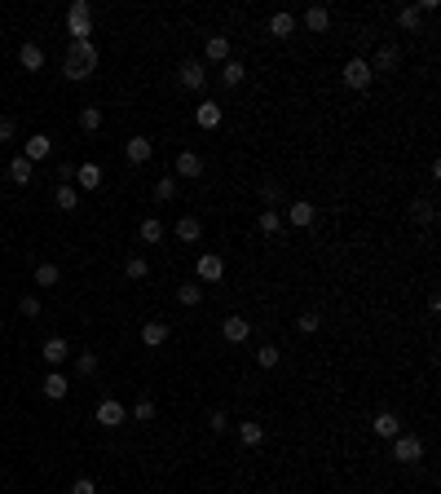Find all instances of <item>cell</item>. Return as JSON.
Segmentation results:
<instances>
[{
  "label": "cell",
  "mask_w": 441,
  "mask_h": 494,
  "mask_svg": "<svg viewBox=\"0 0 441 494\" xmlns=\"http://www.w3.org/2000/svg\"><path fill=\"white\" fill-rule=\"evenodd\" d=\"M18 309H22V318H40V300H35V296H22Z\"/></svg>",
  "instance_id": "cell-45"
},
{
  "label": "cell",
  "mask_w": 441,
  "mask_h": 494,
  "mask_svg": "<svg viewBox=\"0 0 441 494\" xmlns=\"http://www.w3.org/2000/svg\"><path fill=\"white\" fill-rule=\"evenodd\" d=\"M291 31H296V18L291 14H273L269 18V35H273V40H287Z\"/></svg>",
  "instance_id": "cell-30"
},
{
  "label": "cell",
  "mask_w": 441,
  "mask_h": 494,
  "mask_svg": "<svg viewBox=\"0 0 441 494\" xmlns=\"http://www.w3.org/2000/svg\"><path fill=\"white\" fill-rule=\"evenodd\" d=\"M177 80H181V89L199 93V89H204V80H208V71H204V62H199V58H186V62L177 67Z\"/></svg>",
  "instance_id": "cell-5"
},
{
  "label": "cell",
  "mask_w": 441,
  "mask_h": 494,
  "mask_svg": "<svg viewBox=\"0 0 441 494\" xmlns=\"http://www.w3.org/2000/svg\"><path fill=\"white\" fill-rule=\"evenodd\" d=\"M243 76H247L243 62H234V58H230V62H221V84H225V89H238V84H243Z\"/></svg>",
  "instance_id": "cell-31"
},
{
  "label": "cell",
  "mask_w": 441,
  "mask_h": 494,
  "mask_svg": "<svg viewBox=\"0 0 441 494\" xmlns=\"http://www.w3.org/2000/svg\"><path fill=\"white\" fill-rule=\"evenodd\" d=\"M53 203H57L62 212H75V208H80V190H75V186H62V182H57V190H53Z\"/></svg>",
  "instance_id": "cell-26"
},
{
  "label": "cell",
  "mask_w": 441,
  "mask_h": 494,
  "mask_svg": "<svg viewBox=\"0 0 441 494\" xmlns=\"http://www.w3.org/2000/svg\"><path fill=\"white\" fill-rule=\"evenodd\" d=\"M411 221L433 225V221H437V203H433V199H415V203H411Z\"/></svg>",
  "instance_id": "cell-27"
},
{
  "label": "cell",
  "mask_w": 441,
  "mask_h": 494,
  "mask_svg": "<svg viewBox=\"0 0 441 494\" xmlns=\"http://www.w3.org/2000/svg\"><path fill=\"white\" fill-rule=\"evenodd\" d=\"M71 494H98V481H93V477H80L75 486H71Z\"/></svg>",
  "instance_id": "cell-46"
},
{
  "label": "cell",
  "mask_w": 441,
  "mask_h": 494,
  "mask_svg": "<svg viewBox=\"0 0 441 494\" xmlns=\"http://www.w3.org/2000/svg\"><path fill=\"white\" fill-rule=\"evenodd\" d=\"M102 177H106V173H102L98 164H80V168H75V190H98Z\"/></svg>",
  "instance_id": "cell-15"
},
{
  "label": "cell",
  "mask_w": 441,
  "mask_h": 494,
  "mask_svg": "<svg viewBox=\"0 0 441 494\" xmlns=\"http://www.w3.org/2000/svg\"><path fill=\"white\" fill-rule=\"evenodd\" d=\"M133 419H137V424H150V419H154V402H150V397H137Z\"/></svg>",
  "instance_id": "cell-39"
},
{
  "label": "cell",
  "mask_w": 441,
  "mask_h": 494,
  "mask_svg": "<svg viewBox=\"0 0 441 494\" xmlns=\"http://www.w3.org/2000/svg\"><path fill=\"white\" fill-rule=\"evenodd\" d=\"M204 53H208V62H230V40H225V35H212L204 44Z\"/></svg>",
  "instance_id": "cell-28"
},
{
  "label": "cell",
  "mask_w": 441,
  "mask_h": 494,
  "mask_svg": "<svg viewBox=\"0 0 441 494\" xmlns=\"http://www.w3.org/2000/svg\"><path fill=\"white\" fill-rule=\"evenodd\" d=\"M124 274H128V279H146V274H150V265L141 261V256H128V265H124Z\"/></svg>",
  "instance_id": "cell-40"
},
{
  "label": "cell",
  "mask_w": 441,
  "mask_h": 494,
  "mask_svg": "<svg viewBox=\"0 0 441 494\" xmlns=\"http://www.w3.org/2000/svg\"><path fill=\"white\" fill-rule=\"evenodd\" d=\"M141 243H163V221L159 216H146V221H141Z\"/></svg>",
  "instance_id": "cell-32"
},
{
  "label": "cell",
  "mask_w": 441,
  "mask_h": 494,
  "mask_svg": "<svg viewBox=\"0 0 441 494\" xmlns=\"http://www.w3.org/2000/svg\"><path fill=\"white\" fill-rule=\"evenodd\" d=\"M80 128H84V132H98V128H102V106H84V111H80Z\"/></svg>",
  "instance_id": "cell-37"
},
{
  "label": "cell",
  "mask_w": 441,
  "mask_h": 494,
  "mask_svg": "<svg viewBox=\"0 0 441 494\" xmlns=\"http://www.w3.org/2000/svg\"><path fill=\"white\" fill-rule=\"evenodd\" d=\"M318 327H323V313H314V309H305L300 318H296V331H300V335H314Z\"/></svg>",
  "instance_id": "cell-35"
},
{
  "label": "cell",
  "mask_w": 441,
  "mask_h": 494,
  "mask_svg": "<svg viewBox=\"0 0 441 494\" xmlns=\"http://www.w3.org/2000/svg\"><path fill=\"white\" fill-rule=\"evenodd\" d=\"M57 283H62V270H57L53 261L35 265V287H57Z\"/></svg>",
  "instance_id": "cell-29"
},
{
  "label": "cell",
  "mask_w": 441,
  "mask_h": 494,
  "mask_svg": "<svg viewBox=\"0 0 441 494\" xmlns=\"http://www.w3.org/2000/svg\"><path fill=\"white\" fill-rule=\"evenodd\" d=\"M40 393L49 397V402H62V397L71 393V384H66L62 371H49V376H44V389H40Z\"/></svg>",
  "instance_id": "cell-16"
},
{
  "label": "cell",
  "mask_w": 441,
  "mask_h": 494,
  "mask_svg": "<svg viewBox=\"0 0 441 494\" xmlns=\"http://www.w3.org/2000/svg\"><path fill=\"white\" fill-rule=\"evenodd\" d=\"M49 150H53V141L44 137V132H35V137H27V150H22V159L40 164V159H49Z\"/></svg>",
  "instance_id": "cell-18"
},
{
  "label": "cell",
  "mask_w": 441,
  "mask_h": 494,
  "mask_svg": "<svg viewBox=\"0 0 441 494\" xmlns=\"http://www.w3.org/2000/svg\"><path fill=\"white\" fill-rule=\"evenodd\" d=\"M75 371H80V376H98V353H80Z\"/></svg>",
  "instance_id": "cell-41"
},
{
  "label": "cell",
  "mask_w": 441,
  "mask_h": 494,
  "mask_svg": "<svg viewBox=\"0 0 441 494\" xmlns=\"http://www.w3.org/2000/svg\"><path fill=\"white\" fill-rule=\"evenodd\" d=\"M177 177H204V159L195 150H181L177 155Z\"/></svg>",
  "instance_id": "cell-21"
},
{
  "label": "cell",
  "mask_w": 441,
  "mask_h": 494,
  "mask_svg": "<svg viewBox=\"0 0 441 494\" xmlns=\"http://www.w3.org/2000/svg\"><path fill=\"white\" fill-rule=\"evenodd\" d=\"M163 340H168V322H159V318H150L146 327H141V344H150V349H159Z\"/></svg>",
  "instance_id": "cell-22"
},
{
  "label": "cell",
  "mask_w": 441,
  "mask_h": 494,
  "mask_svg": "<svg viewBox=\"0 0 441 494\" xmlns=\"http://www.w3.org/2000/svg\"><path fill=\"white\" fill-rule=\"evenodd\" d=\"M420 18H424L420 5H402V9H397V27H402V31H415V27H420Z\"/></svg>",
  "instance_id": "cell-34"
},
{
  "label": "cell",
  "mask_w": 441,
  "mask_h": 494,
  "mask_svg": "<svg viewBox=\"0 0 441 494\" xmlns=\"http://www.w3.org/2000/svg\"><path fill=\"white\" fill-rule=\"evenodd\" d=\"M177 195V182H172V177H159V182H154V199H163V203H168Z\"/></svg>",
  "instance_id": "cell-42"
},
{
  "label": "cell",
  "mask_w": 441,
  "mask_h": 494,
  "mask_svg": "<svg viewBox=\"0 0 441 494\" xmlns=\"http://www.w3.org/2000/svg\"><path fill=\"white\" fill-rule=\"evenodd\" d=\"M18 62H22V71H44V49L27 40V44L18 49Z\"/></svg>",
  "instance_id": "cell-20"
},
{
  "label": "cell",
  "mask_w": 441,
  "mask_h": 494,
  "mask_svg": "<svg viewBox=\"0 0 441 494\" xmlns=\"http://www.w3.org/2000/svg\"><path fill=\"white\" fill-rule=\"evenodd\" d=\"M260 203H265L269 212H278L282 203H287V190H282V182H260Z\"/></svg>",
  "instance_id": "cell-13"
},
{
  "label": "cell",
  "mask_w": 441,
  "mask_h": 494,
  "mask_svg": "<svg viewBox=\"0 0 441 494\" xmlns=\"http://www.w3.org/2000/svg\"><path fill=\"white\" fill-rule=\"evenodd\" d=\"M393 459L397 464H420L424 459V441L411 437V432H397V437H393Z\"/></svg>",
  "instance_id": "cell-4"
},
{
  "label": "cell",
  "mask_w": 441,
  "mask_h": 494,
  "mask_svg": "<svg viewBox=\"0 0 441 494\" xmlns=\"http://www.w3.org/2000/svg\"><path fill=\"white\" fill-rule=\"evenodd\" d=\"M238 441L256 450V446L265 441V428H260V419H243V424H238Z\"/></svg>",
  "instance_id": "cell-24"
},
{
  "label": "cell",
  "mask_w": 441,
  "mask_h": 494,
  "mask_svg": "<svg viewBox=\"0 0 441 494\" xmlns=\"http://www.w3.org/2000/svg\"><path fill=\"white\" fill-rule=\"evenodd\" d=\"M256 230H260V234H278V230H282V216H278V212H269V208H265V212H260V216H256Z\"/></svg>",
  "instance_id": "cell-36"
},
{
  "label": "cell",
  "mask_w": 441,
  "mask_h": 494,
  "mask_svg": "<svg viewBox=\"0 0 441 494\" xmlns=\"http://www.w3.org/2000/svg\"><path fill=\"white\" fill-rule=\"evenodd\" d=\"M208 428H212V432H230V415H225V411H212V415H208Z\"/></svg>",
  "instance_id": "cell-44"
},
{
  "label": "cell",
  "mask_w": 441,
  "mask_h": 494,
  "mask_svg": "<svg viewBox=\"0 0 441 494\" xmlns=\"http://www.w3.org/2000/svg\"><path fill=\"white\" fill-rule=\"evenodd\" d=\"M371 428H375V437H384V441H393L402 432V419L393 415V411H379L375 419H371Z\"/></svg>",
  "instance_id": "cell-12"
},
{
  "label": "cell",
  "mask_w": 441,
  "mask_h": 494,
  "mask_svg": "<svg viewBox=\"0 0 441 494\" xmlns=\"http://www.w3.org/2000/svg\"><path fill=\"white\" fill-rule=\"evenodd\" d=\"M221 119H225V115H221L217 102H204V106L195 111V124H199V128H221Z\"/></svg>",
  "instance_id": "cell-25"
},
{
  "label": "cell",
  "mask_w": 441,
  "mask_h": 494,
  "mask_svg": "<svg viewBox=\"0 0 441 494\" xmlns=\"http://www.w3.org/2000/svg\"><path fill=\"white\" fill-rule=\"evenodd\" d=\"M177 238H181V243H199V238H204V221H199L195 212L181 216V221H177Z\"/></svg>",
  "instance_id": "cell-17"
},
{
  "label": "cell",
  "mask_w": 441,
  "mask_h": 494,
  "mask_svg": "<svg viewBox=\"0 0 441 494\" xmlns=\"http://www.w3.org/2000/svg\"><path fill=\"white\" fill-rule=\"evenodd\" d=\"M9 182H14V186H31L35 182V164L22 159V155H18V159H9Z\"/></svg>",
  "instance_id": "cell-14"
},
{
  "label": "cell",
  "mask_w": 441,
  "mask_h": 494,
  "mask_svg": "<svg viewBox=\"0 0 441 494\" xmlns=\"http://www.w3.org/2000/svg\"><path fill=\"white\" fill-rule=\"evenodd\" d=\"M40 358H44L49 367H62L66 358H71V344L62 340V335H49V340H44V349H40Z\"/></svg>",
  "instance_id": "cell-11"
},
{
  "label": "cell",
  "mask_w": 441,
  "mask_h": 494,
  "mask_svg": "<svg viewBox=\"0 0 441 494\" xmlns=\"http://www.w3.org/2000/svg\"><path fill=\"white\" fill-rule=\"evenodd\" d=\"M278 358H282V353H278L273 344H260V349H256V367H265V371L278 367Z\"/></svg>",
  "instance_id": "cell-38"
},
{
  "label": "cell",
  "mask_w": 441,
  "mask_h": 494,
  "mask_svg": "<svg viewBox=\"0 0 441 494\" xmlns=\"http://www.w3.org/2000/svg\"><path fill=\"white\" fill-rule=\"evenodd\" d=\"M177 300H181V305H190V309H195L199 300H204V283H181V287H177Z\"/></svg>",
  "instance_id": "cell-33"
},
{
  "label": "cell",
  "mask_w": 441,
  "mask_h": 494,
  "mask_svg": "<svg viewBox=\"0 0 441 494\" xmlns=\"http://www.w3.org/2000/svg\"><path fill=\"white\" fill-rule=\"evenodd\" d=\"M93 71H98V44H93V40H71L66 58H62V76L71 84H84Z\"/></svg>",
  "instance_id": "cell-1"
},
{
  "label": "cell",
  "mask_w": 441,
  "mask_h": 494,
  "mask_svg": "<svg viewBox=\"0 0 441 494\" xmlns=\"http://www.w3.org/2000/svg\"><path fill=\"white\" fill-rule=\"evenodd\" d=\"M344 84H349L353 93H366V89L375 84L371 67H366V58H349V62H344Z\"/></svg>",
  "instance_id": "cell-3"
},
{
  "label": "cell",
  "mask_w": 441,
  "mask_h": 494,
  "mask_svg": "<svg viewBox=\"0 0 441 494\" xmlns=\"http://www.w3.org/2000/svg\"><path fill=\"white\" fill-rule=\"evenodd\" d=\"M397 62H402V49H397V44H379L375 58H371L366 67H371V76H388V71H397Z\"/></svg>",
  "instance_id": "cell-6"
},
{
  "label": "cell",
  "mask_w": 441,
  "mask_h": 494,
  "mask_svg": "<svg viewBox=\"0 0 441 494\" xmlns=\"http://www.w3.org/2000/svg\"><path fill=\"white\" fill-rule=\"evenodd\" d=\"M66 31H71V40H89L93 35V5L89 0H75L66 9Z\"/></svg>",
  "instance_id": "cell-2"
},
{
  "label": "cell",
  "mask_w": 441,
  "mask_h": 494,
  "mask_svg": "<svg viewBox=\"0 0 441 494\" xmlns=\"http://www.w3.org/2000/svg\"><path fill=\"white\" fill-rule=\"evenodd\" d=\"M221 335H225L230 344H247V340H252V322L234 313V318H225V322H221Z\"/></svg>",
  "instance_id": "cell-9"
},
{
  "label": "cell",
  "mask_w": 441,
  "mask_h": 494,
  "mask_svg": "<svg viewBox=\"0 0 441 494\" xmlns=\"http://www.w3.org/2000/svg\"><path fill=\"white\" fill-rule=\"evenodd\" d=\"M14 132H18L14 115H0V146H5V141H14Z\"/></svg>",
  "instance_id": "cell-43"
},
{
  "label": "cell",
  "mask_w": 441,
  "mask_h": 494,
  "mask_svg": "<svg viewBox=\"0 0 441 494\" xmlns=\"http://www.w3.org/2000/svg\"><path fill=\"white\" fill-rule=\"evenodd\" d=\"M0 230H5V225H0Z\"/></svg>",
  "instance_id": "cell-47"
},
{
  "label": "cell",
  "mask_w": 441,
  "mask_h": 494,
  "mask_svg": "<svg viewBox=\"0 0 441 494\" xmlns=\"http://www.w3.org/2000/svg\"><path fill=\"white\" fill-rule=\"evenodd\" d=\"M124 419H128L124 402H115V397H106V402H98V424H102V428H119Z\"/></svg>",
  "instance_id": "cell-8"
},
{
  "label": "cell",
  "mask_w": 441,
  "mask_h": 494,
  "mask_svg": "<svg viewBox=\"0 0 441 494\" xmlns=\"http://www.w3.org/2000/svg\"><path fill=\"white\" fill-rule=\"evenodd\" d=\"M305 27H309V31H327V27H331V9H327V5H309V9H305Z\"/></svg>",
  "instance_id": "cell-23"
},
{
  "label": "cell",
  "mask_w": 441,
  "mask_h": 494,
  "mask_svg": "<svg viewBox=\"0 0 441 494\" xmlns=\"http://www.w3.org/2000/svg\"><path fill=\"white\" fill-rule=\"evenodd\" d=\"M195 274H199V283H221L225 279V261L217 256V252H204V256L195 261Z\"/></svg>",
  "instance_id": "cell-7"
},
{
  "label": "cell",
  "mask_w": 441,
  "mask_h": 494,
  "mask_svg": "<svg viewBox=\"0 0 441 494\" xmlns=\"http://www.w3.org/2000/svg\"><path fill=\"white\" fill-rule=\"evenodd\" d=\"M124 155H128V164H150L154 141H150V137H133V141L124 146Z\"/></svg>",
  "instance_id": "cell-19"
},
{
  "label": "cell",
  "mask_w": 441,
  "mask_h": 494,
  "mask_svg": "<svg viewBox=\"0 0 441 494\" xmlns=\"http://www.w3.org/2000/svg\"><path fill=\"white\" fill-rule=\"evenodd\" d=\"M314 221H318V208H314V203H287V225H296V230H309Z\"/></svg>",
  "instance_id": "cell-10"
}]
</instances>
